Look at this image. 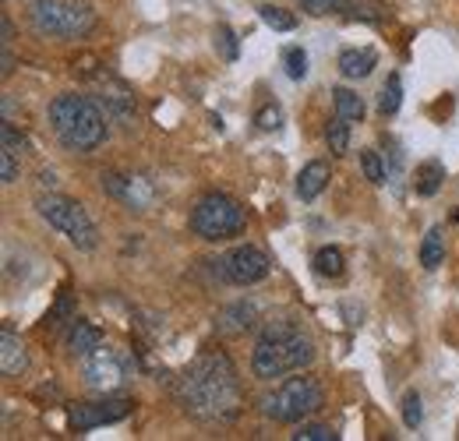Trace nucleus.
Instances as JSON below:
<instances>
[{
  "label": "nucleus",
  "instance_id": "nucleus-1",
  "mask_svg": "<svg viewBox=\"0 0 459 441\" xmlns=\"http://www.w3.org/2000/svg\"><path fill=\"white\" fill-rule=\"evenodd\" d=\"M177 402L184 406L187 417L202 424H230L244 410V392L237 368L227 353L209 350L202 353L177 382Z\"/></svg>",
  "mask_w": 459,
  "mask_h": 441
},
{
  "label": "nucleus",
  "instance_id": "nucleus-2",
  "mask_svg": "<svg viewBox=\"0 0 459 441\" xmlns=\"http://www.w3.org/2000/svg\"><path fill=\"white\" fill-rule=\"evenodd\" d=\"M315 360V342L304 329H297L293 322H269L251 353V371L262 382H276L283 375L304 371Z\"/></svg>",
  "mask_w": 459,
  "mask_h": 441
},
{
  "label": "nucleus",
  "instance_id": "nucleus-3",
  "mask_svg": "<svg viewBox=\"0 0 459 441\" xmlns=\"http://www.w3.org/2000/svg\"><path fill=\"white\" fill-rule=\"evenodd\" d=\"M50 124L60 145L71 152H92L107 142V113L78 92H64L50 103Z\"/></svg>",
  "mask_w": 459,
  "mask_h": 441
},
{
  "label": "nucleus",
  "instance_id": "nucleus-4",
  "mask_svg": "<svg viewBox=\"0 0 459 441\" xmlns=\"http://www.w3.org/2000/svg\"><path fill=\"white\" fill-rule=\"evenodd\" d=\"M32 29L50 39H85L96 29V11L85 0H36Z\"/></svg>",
  "mask_w": 459,
  "mask_h": 441
},
{
  "label": "nucleus",
  "instance_id": "nucleus-5",
  "mask_svg": "<svg viewBox=\"0 0 459 441\" xmlns=\"http://www.w3.org/2000/svg\"><path fill=\"white\" fill-rule=\"evenodd\" d=\"M262 406H265V417L276 424H300L304 417H311L325 406V392L315 378L297 375V378H287L273 395H265Z\"/></svg>",
  "mask_w": 459,
  "mask_h": 441
},
{
  "label": "nucleus",
  "instance_id": "nucleus-6",
  "mask_svg": "<svg viewBox=\"0 0 459 441\" xmlns=\"http://www.w3.org/2000/svg\"><path fill=\"white\" fill-rule=\"evenodd\" d=\"M244 222H247L244 205L237 198H230V195H220V191L216 195H205L191 209V233L202 237V240H209V244L237 237L244 229Z\"/></svg>",
  "mask_w": 459,
  "mask_h": 441
},
{
  "label": "nucleus",
  "instance_id": "nucleus-7",
  "mask_svg": "<svg viewBox=\"0 0 459 441\" xmlns=\"http://www.w3.org/2000/svg\"><path fill=\"white\" fill-rule=\"evenodd\" d=\"M36 209L39 216L50 222L54 229H60L78 251H96L100 244V233H96V222L89 220V212L74 202V198H64V195H43L36 198Z\"/></svg>",
  "mask_w": 459,
  "mask_h": 441
},
{
  "label": "nucleus",
  "instance_id": "nucleus-8",
  "mask_svg": "<svg viewBox=\"0 0 459 441\" xmlns=\"http://www.w3.org/2000/svg\"><path fill=\"white\" fill-rule=\"evenodd\" d=\"M78 368H82V382L103 395H110L127 382V364L110 342H100L85 357H78Z\"/></svg>",
  "mask_w": 459,
  "mask_h": 441
},
{
  "label": "nucleus",
  "instance_id": "nucleus-9",
  "mask_svg": "<svg viewBox=\"0 0 459 441\" xmlns=\"http://www.w3.org/2000/svg\"><path fill=\"white\" fill-rule=\"evenodd\" d=\"M103 191L131 212H149L156 202V187L138 173H103Z\"/></svg>",
  "mask_w": 459,
  "mask_h": 441
},
{
  "label": "nucleus",
  "instance_id": "nucleus-10",
  "mask_svg": "<svg viewBox=\"0 0 459 441\" xmlns=\"http://www.w3.org/2000/svg\"><path fill=\"white\" fill-rule=\"evenodd\" d=\"M127 413H131V399H103V402H78V406H71L67 420L78 431H96V428L124 420Z\"/></svg>",
  "mask_w": 459,
  "mask_h": 441
},
{
  "label": "nucleus",
  "instance_id": "nucleus-11",
  "mask_svg": "<svg viewBox=\"0 0 459 441\" xmlns=\"http://www.w3.org/2000/svg\"><path fill=\"white\" fill-rule=\"evenodd\" d=\"M220 265H223V276L230 282H237V286H255V282H262L269 276V258L251 244L247 247H233Z\"/></svg>",
  "mask_w": 459,
  "mask_h": 441
},
{
  "label": "nucleus",
  "instance_id": "nucleus-12",
  "mask_svg": "<svg viewBox=\"0 0 459 441\" xmlns=\"http://www.w3.org/2000/svg\"><path fill=\"white\" fill-rule=\"evenodd\" d=\"M0 371H4V378H22L29 371V350H25L22 335H14L11 329L0 332Z\"/></svg>",
  "mask_w": 459,
  "mask_h": 441
},
{
  "label": "nucleus",
  "instance_id": "nucleus-13",
  "mask_svg": "<svg viewBox=\"0 0 459 441\" xmlns=\"http://www.w3.org/2000/svg\"><path fill=\"white\" fill-rule=\"evenodd\" d=\"M255 325H258V307L247 304V300L230 304V307H223L216 315V329L223 332V335H244V332L255 329Z\"/></svg>",
  "mask_w": 459,
  "mask_h": 441
},
{
  "label": "nucleus",
  "instance_id": "nucleus-14",
  "mask_svg": "<svg viewBox=\"0 0 459 441\" xmlns=\"http://www.w3.org/2000/svg\"><path fill=\"white\" fill-rule=\"evenodd\" d=\"M325 184H329V163L315 160V163L304 166V169H300V177H297V198L315 202V198L325 191Z\"/></svg>",
  "mask_w": 459,
  "mask_h": 441
},
{
  "label": "nucleus",
  "instance_id": "nucleus-15",
  "mask_svg": "<svg viewBox=\"0 0 459 441\" xmlns=\"http://www.w3.org/2000/svg\"><path fill=\"white\" fill-rule=\"evenodd\" d=\"M378 64V54L375 50H343L340 54V74L343 78H368Z\"/></svg>",
  "mask_w": 459,
  "mask_h": 441
},
{
  "label": "nucleus",
  "instance_id": "nucleus-16",
  "mask_svg": "<svg viewBox=\"0 0 459 441\" xmlns=\"http://www.w3.org/2000/svg\"><path fill=\"white\" fill-rule=\"evenodd\" d=\"M446 262V229L442 226H431L428 233H424V240H420V265L431 272V269H438Z\"/></svg>",
  "mask_w": 459,
  "mask_h": 441
},
{
  "label": "nucleus",
  "instance_id": "nucleus-17",
  "mask_svg": "<svg viewBox=\"0 0 459 441\" xmlns=\"http://www.w3.org/2000/svg\"><path fill=\"white\" fill-rule=\"evenodd\" d=\"M103 342V335L100 329H92L89 322H82V318H74L71 322V329H67V350L74 353V357H85L92 346H100Z\"/></svg>",
  "mask_w": 459,
  "mask_h": 441
},
{
  "label": "nucleus",
  "instance_id": "nucleus-18",
  "mask_svg": "<svg viewBox=\"0 0 459 441\" xmlns=\"http://www.w3.org/2000/svg\"><path fill=\"white\" fill-rule=\"evenodd\" d=\"M442 180H446V166L442 163H420L417 166V173H413V191L420 195V198H431L438 187H442Z\"/></svg>",
  "mask_w": 459,
  "mask_h": 441
},
{
  "label": "nucleus",
  "instance_id": "nucleus-19",
  "mask_svg": "<svg viewBox=\"0 0 459 441\" xmlns=\"http://www.w3.org/2000/svg\"><path fill=\"white\" fill-rule=\"evenodd\" d=\"M315 272L322 279H343L346 272V258L340 247H322L318 255H315Z\"/></svg>",
  "mask_w": 459,
  "mask_h": 441
},
{
  "label": "nucleus",
  "instance_id": "nucleus-20",
  "mask_svg": "<svg viewBox=\"0 0 459 441\" xmlns=\"http://www.w3.org/2000/svg\"><path fill=\"white\" fill-rule=\"evenodd\" d=\"M333 103H336V117H346L350 124H353V120H364V99H360L357 92L336 89V92H333Z\"/></svg>",
  "mask_w": 459,
  "mask_h": 441
},
{
  "label": "nucleus",
  "instance_id": "nucleus-21",
  "mask_svg": "<svg viewBox=\"0 0 459 441\" xmlns=\"http://www.w3.org/2000/svg\"><path fill=\"white\" fill-rule=\"evenodd\" d=\"M258 14H262V22H265L269 29H276V32H293V29H297V18H293L290 11H283V7H276V4H262Z\"/></svg>",
  "mask_w": 459,
  "mask_h": 441
},
{
  "label": "nucleus",
  "instance_id": "nucleus-22",
  "mask_svg": "<svg viewBox=\"0 0 459 441\" xmlns=\"http://www.w3.org/2000/svg\"><path fill=\"white\" fill-rule=\"evenodd\" d=\"M400 103H403V82L400 74H389V82L382 89V99H378V110H382V117H396Z\"/></svg>",
  "mask_w": 459,
  "mask_h": 441
},
{
  "label": "nucleus",
  "instance_id": "nucleus-23",
  "mask_svg": "<svg viewBox=\"0 0 459 441\" xmlns=\"http://www.w3.org/2000/svg\"><path fill=\"white\" fill-rule=\"evenodd\" d=\"M103 107H107V113L117 117V120H131V117H134V96L124 92V89H117L110 96H103Z\"/></svg>",
  "mask_w": 459,
  "mask_h": 441
},
{
  "label": "nucleus",
  "instance_id": "nucleus-24",
  "mask_svg": "<svg viewBox=\"0 0 459 441\" xmlns=\"http://www.w3.org/2000/svg\"><path fill=\"white\" fill-rule=\"evenodd\" d=\"M325 138H329L333 156H346V149H350V120H346V117H336V120L329 124Z\"/></svg>",
  "mask_w": 459,
  "mask_h": 441
},
{
  "label": "nucleus",
  "instance_id": "nucleus-25",
  "mask_svg": "<svg viewBox=\"0 0 459 441\" xmlns=\"http://www.w3.org/2000/svg\"><path fill=\"white\" fill-rule=\"evenodd\" d=\"M0 142H4V149H7V152H14L18 160H22V156H29V138H25L14 124H4V127H0Z\"/></svg>",
  "mask_w": 459,
  "mask_h": 441
},
{
  "label": "nucleus",
  "instance_id": "nucleus-26",
  "mask_svg": "<svg viewBox=\"0 0 459 441\" xmlns=\"http://www.w3.org/2000/svg\"><path fill=\"white\" fill-rule=\"evenodd\" d=\"M212 39H216V54L223 56V60H237L240 47H237V36H233V29H230V25H216Z\"/></svg>",
  "mask_w": 459,
  "mask_h": 441
},
{
  "label": "nucleus",
  "instance_id": "nucleus-27",
  "mask_svg": "<svg viewBox=\"0 0 459 441\" xmlns=\"http://www.w3.org/2000/svg\"><path fill=\"white\" fill-rule=\"evenodd\" d=\"M360 169H364V177L371 184H385V163H382V156L375 149H364L360 152Z\"/></svg>",
  "mask_w": 459,
  "mask_h": 441
},
{
  "label": "nucleus",
  "instance_id": "nucleus-28",
  "mask_svg": "<svg viewBox=\"0 0 459 441\" xmlns=\"http://www.w3.org/2000/svg\"><path fill=\"white\" fill-rule=\"evenodd\" d=\"M420 420H424V402H420L417 392H406L403 395V424L406 428H420Z\"/></svg>",
  "mask_w": 459,
  "mask_h": 441
},
{
  "label": "nucleus",
  "instance_id": "nucleus-29",
  "mask_svg": "<svg viewBox=\"0 0 459 441\" xmlns=\"http://www.w3.org/2000/svg\"><path fill=\"white\" fill-rule=\"evenodd\" d=\"M297 4H300V11H307V14H315V18L336 14V11H346V7H350V0H297Z\"/></svg>",
  "mask_w": 459,
  "mask_h": 441
},
{
  "label": "nucleus",
  "instance_id": "nucleus-30",
  "mask_svg": "<svg viewBox=\"0 0 459 441\" xmlns=\"http://www.w3.org/2000/svg\"><path fill=\"white\" fill-rule=\"evenodd\" d=\"M283 67H287V74L293 82H300L307 74V54L300 47H290L287 54H283Z\"/></svg>",
  "mask_w": 459,
  "mask_h": 441
},
{
  "label": "nucleus",
  "instance_id": "nucleus-31",
  "mask_svg": "<svg viewBox=\"0 0 459 441\" xmlns=\"http://www.w3.org/2000/svg\"><path fill=\"white\" fill-rule=\"evenodd\" d=\"M336 435H333V428H325V424H300L297 428V435H293V441H333Z\"/></svg>",
  "mask_w": 459,
  "mask_h": 441
},
{
  "label": "nucleus",
  "instance_id": "nucleus-32",
  "mask_svg": "<svg viewBox=\"0 0 459 441\" xmlns=\"http://www.w3.org/2000/svg\"><path fill=\"white\" fill-rule=\"evenodd\" d=\"M255 124H258L262 131H276V127L283 124V110H280L276 103H269V107H262V110L255 113Z\"/></svg>",
  "mask_w": 459,
  "mask_h": 441
},
{
  "label": "nucleus",
  "instance_id": "nucleus-33",
  "mask_svg": "<svg viewBox=\"0 0 459 441\" xmlns=\"http://www.w3.org/2000/svg\"><path fill=\"white\" fill-rule=\"evenodd\" d=\"M0 180L4 184H14L18 180V156L7 152V149H0Z\"/></svg>",
  "mask_w": 459,
  "mask_h": 441
},
{
  "label": "nucleus",
  "instance_id": "nucleus-34",
  "mask_svg": "<svg viewBox=\"0 0 459 441\" xmlns=\"http://www.w3.org/2000/svg\"><path fill=\"white\" fill-rule=\"evenodd\" d=\"M456 222H459V209H456Z\"/></svg>",
  "mask_w": 459,
  "mask_h": 441
}]
</instances>
